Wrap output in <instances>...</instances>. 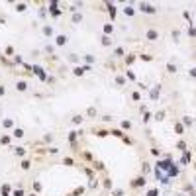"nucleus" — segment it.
<instances>
[{
  "label": "nucleus",
  "mask_w": 196,
  "mask_h": 196,
  "mask_svg": "<svg viewBox=\"0 0 196 196\" xmlns=\"http://www.w3.org/2000/svg\"><path fill=\"white\" fill-rule=\"evenodd\" d=\"M190 76H196V69H190Z\"/></svg>",
  "instance_id": "obj_40"
},
{
  "label": "nucleus",
  "mask_w": 196,
  "mask_h": 196,
  "mask_svg": "<svg viewBox=\"0 0 196 196\" xmlns=\"http://www.w3.org/2000/svg\"><path fill=\"white\" fill-rule=\"evenodd\" d=\"M116 83H118V84H124L126 81H124V76H118V79H116Z\"/></svg>",
  "instance_id": "obj_36"
},
{
  "label": "nucleus",
  "mask_w": 196,
  "mask_h": 196,
  "mask_svg": "<svg viewBox=\"0 0 196 196\" xmlns=\"http://www.w3.org/2000/svg\"><path fill=\"white\" fill-rule=\"evenodd\" d=\"M33 190H35V192H39V190H41V184H39V182H33Z\"/></svg>",
  "instance_id": "obj_31"
},
{
  "label": "nucleus",
  "mask_w": 196,
  "mask_h": 196,
  "mask_svg": "<svg viewBox=\"0 0 196 196\" xmlns=\"http://www.w3.org/2000/svg\"><path fill=\"white\" fill-rule=\"evenodd\" d=\"M0 141H2V143H4V145H8V143H10V137H8V135H4V137H2V139H0Z\"/></svg>",
  "instance_id": "obj_29"
},
{
  "label": "nucleus",
  "mask_w": 196,
  "mask_h": 196,
  "mask_svg": "<svg viewBox=\"0 0 196 196\" xmlns=\"http://www.w3.org/2000/svg\"><path fill=\"white\" fill-rule=\"evenodd\" d=\"M55 43H57V45H65V43H67V35H57V37H55Z\"/></svg>",
  "instance_id": "obj_6"
},
{
  "label": "nucleus",
  "mask_w": 196,
  "mask_h": 196,
  "mask_svg": "<svg viewBox=\"0 0 196 196\" xmlns=\"http://www.w3.org/2000/svg\"><path fill=\"white\" fill-rule=\"evenodd\" d=\"M149 171H151V167H149V163H145V165H143V173H149Z\"/></svg>",
  "instance_id": "obj_35"
},
{
  "label": "nucleus",
  "mask_w": 196,
  "mask_h": 196,
  "mask_svg": "<svg viewBox=\"0 0 196 196\" xmlns=\"http://www.w3.org/2000/svg\"><path fill=\"white\" fill-rule=\"evenodd\" d=\"M190 124H192V120H190L188 116H184V126H190Z\"/></svg>",
  "instance_id": "obj_33"
},
{
  "label": "nucleus",
  "mask_w": 196,
  "mask_h": 196,
  "mask_svg": "<svg viewBox=\"0 0 196 196\" xmlns=\"http://www.w3.org/2000/svg\"><path fill=\"white\" fill-rule=\"evenodd\" d=\"M26 4H24V2H20V4H18V6H16V10H18V12H26Z\"/></svg>",
  "instance_id": "obj_19"
},
{
  "label": "nucleus",
  "mask_w": 196,
  "mask_h": 196,
  "mask_svg": "<svg viewBox=\"0 0 196 196\" xmlns=\"http://www.w3.org/2000/svg\"><path fill=\"white\" fill-rule=\"evenodd\" d=\"M167 71L169 73H177V67H174L173 63H167Z\"/></svg>",
  "instance_id": "obj_14"
},
{
  "label": "nucleus",
  "mask_w": 196,
  "mask_h": 196,
  "mask_svg": "<svg viewBox=\"0 0 196 196\" xmlns=\"http://www.w3.org/2000/svg\"><path fill=\"white\" fill-rule=\"evenodd\" d=\"M30 167H31V163H30V161H22V169H24V171H28Z\"/></svg>",
  "instance_id": "obj_23"
},
{
  "label": "nucleus",
  "mask_w": 196,
  "mask_h": 196,
  "mask_svg": "<svg viewBox=\"0 0 196 196\" xmlns=\"http://www.w3.org/2000/svg\"><path fill=\"white\" fill-rule=\"evenodd\" d=\"M73 22H75V24L83 22V14H75V16H73Z\"/></svg>",
  "instance_id": "obj_17"
},
{
  "label": "nucleus",
  "mask_w": 196,
  "mask_h": 196,
  "mask_svg": "<svg viewBox=\"0 0 196 196\" xmlns=\"http://www.w3.org/2000/svg\"><path fill=\"white\" fill-rule=\"evenodd\" d=\"M163 118H165V112H157V114H155V120H157V122H161Z\"/></svg>",
  "instance_id": "obj_22"
},
{
  "label": "nucleus",
  "mask_w": 196,
  "mask_h": 196,
  "mask_svg": "<svg viewBox=\"0 0 196 196\" xmlns=\"http://www.w3.org/2000/svg\"><path fill=\"white\" fill-rule=\"evenodd\" d=\"M16 88H18V90H26V88H28V84H26V83H24V81H20V83H18V84H16Z\"/></svg>",
  "instance_id": "obj_9"
},
{
  "label": "nucleus",
  "mask_w": 196,
  "mask_h": 196,
  "mask_svg": "<svg viewBox=\"0 0 196 196\" xmlns=\"http://www.w3.org/2000/svg\"><path fill=\"white\" fill-rule=\"evenodd\" d=\"M43 35H45V37H51L53 35V28L51 26H43Z\"/></svg>",
  "instance_id": "obj_7"
},
{
  "label": "nucleus",
  "mask_w": 196,
  "mask_h": 196,
  "mask_svg": "<svg viewBox=\"0 0 196 196\" xmlns=\"http://www.w3.org/2000/svg\"><path fill=\"white\" fill-rule=\"evenodd\" d=\"M159 90H161V86H155V88L151 90V100H157L159 98Z\"/></svg>",
  "instance_id": "obj_8"
},
{
  "label": "nucleus",
  "mask_w": 196,
  "mask_h": 196,
  "mask_svg": "<svg viewBox=\"0 0 196 196\" xmlns=\"http://www.w3.org/2000/svg\"><path fill=\"white\" fill-rule=\"evenodd\" d=\"M14 153L18 155V157H22L24 153H26V149H24V147H14Z\"/></svg>",
  "instance_id": "obj_10"
},
{
  "label": "nucleus",
  "mask_w": 196,
  "mask_h": 196,
  "mask_svg": "<svg viewBox=\"0 0 196 196\" xmlns=\"http://www.w3.org/2000/svg\"><path fill=\"white\" fill-rule=\"evenodd\" d=\"M33 71H35V75L39 76V79H41V81H45L47 76H45V73H43V69L41 67H37V65H35V67H33Z\"/></svg>",
  "instance_id": "obj_4"
},
{
  "label": "nucleus",
  "mask_w": 196,
  "mask_h": 196,
  "mask_svg": "<svg viewBox=\"0 0 196 196\" xmlns=\"http://www.w3.org/2000/svg\"><path fill=\"white\" fill-rule=\"evenodd\" d=\"M188 35H190V37H196V28L190 26V28H188Z\"/></svg>",
  "instance_id": "obj_26"
},
{
  "label": "nucleus",
  "mask_w": 196,
  "mask_h": 196,
  "mask_svg": "<svg viewBox=\"0 0 196 196\" xmlns=\"http://www.w3.org/2000/svg\"><path fill=\"white\" fill-rule=\"evenodd\" d=\"M73 124H76V126L83 124V116H75V118H73Z\"/></svg>",
  "instance_id": "obj_21"
},
{
  "label": "nucleus",
  "mask_w": 196,
  "mask_h": 196,
  "mask_svg": "<svg viewBox=\"0 0 196 196\" xmlns=\"http://www.w3.org/2000/svg\"><path fill=\"white\" fill-rule=\"evenodd\" d=\"M157 169H159V171H165L169 179H171V177H177V174H179V167L174 165L173 161H169V159H165V161H159Z\"/></svg>",
  "instance_id": "obj_1"
},
{
  "label": "nucleus",
  "mask_w": 196,
  "mask_h": 196,
  "mask_svg": "<svg viewBox=\"0 0 196 196\" xmlns=\"http://www.w3.org/2000/svg\"><path fill=\"white\" fill-rule=\"evenodd\" d=\"M110 43H112V39L108 37V35H104V37H102V45H110Z\"/></svg>",
  "instance_id": "obj_20"
},
{
  "label": "nucleus",
  "mask_w": 196,
  "mask_h": 196,
  "mask_svg": "<svg viewBox=\"0 0 196 196\" xmlns=\"http://www.w3.org/2000/svg\"><path fill=\"white\" fill-rule=\"evenodd\" d=\"M73 71H75V75H76V76H81V75H84L86 71H90V67H88V65H86V67H75Z\"/></svg>",
  "instance_id": "obj_3"
},
{
  "label": "nucleus",
  "mask_w": 196,
  "mask_h": 196,
  "mask_svg": "<svg viewBox=\"0 0 196 196\" xmlns=\"http://www.w3.org/2000/svg\"><path fill=\"white\" fill-rule=\"evenodd\" d=\"M106 6H108V10H110V16L116 18V8H114V4H106Z\"/></svg>",
  "instance_id": "obj_12"
},
{
  "label": "nucleus",
  "mask_w": 196,
  "mask_h": 196,
  "mask_svg": "<svg viewBox=\"0 0 196 196\" xmlns=\"http://www.w3.org/2000/svg\"><path fill=\"white\" fill-rule=\"evenodd\" d=\"M4 128H12V120H4Z\"/></svg>",
  "instance_id": "obj_34"
},
{
  "label": "nucleus",
  "mask_w": 196,
  "mask_h": 196,
  "mask_svg": "<svg viewBox=\"0 0 196 196\" xmlns=\"http://www.w3.org/2000/svg\"><path fill=\"white\" fill-rule=\"evenodd\" d=\"M122 55H124V49H122V47H118V49H116V57H122Z\"/></svg>",
  "instance_id": "obj_30"
},
{
  "label": "nucleus",
  "mask_w": 196,
  "mask_h": 196,
  "mask_svg": "<svg viewBox=\"0 0 196 196\" xmlns=\"http://www.w3.org/2000/svg\"><path fill=\"white\" fill-rule=\"evenodd\" d=\"M182 129H184L182 124H174V131H177V133H182Z\"/></svg>",
  "instance_id": "obj_15"
},
{
  "label": "nucleus",
  "mask_w": 196,
  "mask_h": 196,
  "mask_svg": "<svg viewBox=\"0 0 196 196\" xmlns=\"http://www.w3.org/2000/svg\"><path fill=\"white\" fill-rule=\"evenodd\" d=\"M147 196H157V190H149V192H147Z\"/></svg>",
  "instance_id": "obj_39"
},
{
  "label": "nucleus",
  "mask_w": 196,
  "mask_h": 196,
  "mask_svg": "<svg viewBox=\"0 0 196 196\" xmlns=\"http://www.w3.org/2000/svg\"><path fill=\"white\" fill-rule=\"evenodd\" d=\"M84 59L88 61V63H92V61H94V57H92V55H84Z\"/></svg>",
  "instance_id": "obj_38"
},
{
  "label": "nucleus",
  "mask_w": 196,
  "mask_h": 196,
  "mask_svg": "<svg viewBox=\"0 0 196 196\" xmlns=\"http://www.w3.org/2000/svg\"><path fill=\"white\" fill-rule=\"evenodd\" d=\"M135 186H143L145 184V179H135V182H133Z\"/></svg>",
  "instance_id": "obj_24"
},
{
  "label": "nucleus",
  "mask_w": 196,
  "mask_h": 196,
  "mask_svg": "<svg viewBox=\"0 0 196 196\" xmlns=\"http://www.w3.org/2000/svg\"><path fill=\"white\" fill-rule=\"evenodd\" d=\"M188 161H190V155H188V153H184V157H182V163H184V165H186V163H188Z\"/></svg>",
  "instance_id": "obj_28"
},
{
  "label": "nucleus",
  "mask_w": 196,
  "mask_h": 196,
  "mask_svg": "<svg viewBox=\"0 0 196 196\" xmlns=\"http://www.w3.org/2000/svg\"><path fill=\"white\" fill-rule=\"evenodd\" d=\"M22 135H24V129L22 128H16L14 129V137H22Z\"/></svg>",
  "instance_id": "obj_13"
},
{
  "label": "nucleus",
  "mask_w": 196,
  "mask_h": 196,
  "mask_svg": "<svg viewBox=\"0 0 196 196\" xmlns=\"http://www.w3.org/2000/svg\"><path fill=\"white\" fill-rule=\"evenodd\" d=\"M69 59L73 61V63H76V61H79V55H71V57H69Z\"/></svg>",
  "instance_id": "obj_37"
},
{
  "label": "nucleus",
  "mask_w": 196,
  "mask_h": 196,
  "mask_svg": "<svg viewBox=\"0 0 196 196\" xmlns=\"http://www.w3.org/2000/svg\"><path fill=\"white\" fill-rule=\"evenodd\" d=\"M122 128H124V129H129V128H131V122H129V120H124V122H122Z\"/></svg>",
  "instance_id": "obj_18"
},
{
  "label": "nucleus",
  "mask_w": 196,
  "mask_h": 196,
  "mask_svg": "<svg viewBox=\"0 0 196 196\" xmlns=\"http://www.w3.org/2000/svg\"><path fill=\"white\" fill-rule=\"evenodd\" d=\"M157 37H159V33H157L155 30H149V31H147V39H149V41H155Z\"/></svg>",
  "instance_id": "obj_5"
},
{
  "label": "nucleus",
  "mask_w": 196,
  "mask_h": 196,
  "mask_svg": "<svg viewBox=\"0 0 196 196\" xmlns=\"http://www.w3.org/2000/svg\"><path fill=\"white\" fill-rule=\"evenodd\" d=\"M14 196H26V194H24V190L20 188V190H14Z\"/></svg>",
  "instance_id": "obj_32"
},
{
  "label": "nucleus",
  "mask_w": 196,
  "mask_h": 196,
  "mask_svg": "<svg viewBox=\"0 0 196 196\" xmlns=\"http://www.w3.org/2000/svg\"><path fill=\"white\" fill-rule=\"evenodd\" d=\"M149 120H151V114H149V112H145V114H143V124H147Z\"/></svg>",
  "instance_id": "obj_27"
},
{
  "label": "nucleus",
  "mask_w": 196,
  "mask_h": 196,
  "mask_svg": "<svg viewBox=\"0 0 196 196\" xmlns=\"http://www.w3.org/2000/svg\"><path fill=\"white\" fill-rule=\"evenodd\" d=\"M4 92H6V88H4V86H0V96H2Z\"/></svg>",
  "instance_id": "obj_41"
},
{
  "label": "nucleus",
  "mask_w": 196,
  "mask_h": 196,
  "mask_svg": "<svg viewBox=\"0 0 196 196\" xmlns=\"http://www.w3.org/2000/svg\"><path fill=\"white\" fill-rule=\"evenodd\" d=\"M112 31H114V26L112 24H106L104 26V33H112Z\"/></svg>",
  "instance_id": "obj_11"
},
{
  "label": "nucleus",
  "mask_w": 196,
  "mask_h": 196,
  "mask_svg": "<svg viewBox=\"0 0 196 196\" xmlns=\"http://www.w3.org/2000/svg\"><path fill=\"white\" fill-rule=\"evenodd\" d=\"M124 14H126V16H133V8H131V6L124 8Z\"/></svg>",
  "instance_id": "obj_16"
},
{
  "label": "nucleus",
  "mask_w": 196,
  "mask_h": 196,
  "mask_svg": "<svg viewBox=\"0 0 196 196\" xmlns=\"http://www.w3.org/2000/svg\"><path fill=\"white\" fill-rule=\"evenodd\" d=\"M8 192H10V186L4 184V186H2V196H8Z\"/></svg>",
  "instance_id": "obj_25"
},
{
  "label": "nucleus",
  "mask_w": 196,
  "mask_h": 196,
  "mask_svg": "<svg viewBox=\"0 0 196 196\" xmlns=\"http://www.w3.org/2000/svg\"><path fill=\"white\" fill-rule=\"evenodd\" d=\"M139 10H141V12H147V14H155V6H153V4H139Z\"/></svg>",
  "instance_id": "obj_2"
}]
</instances>
